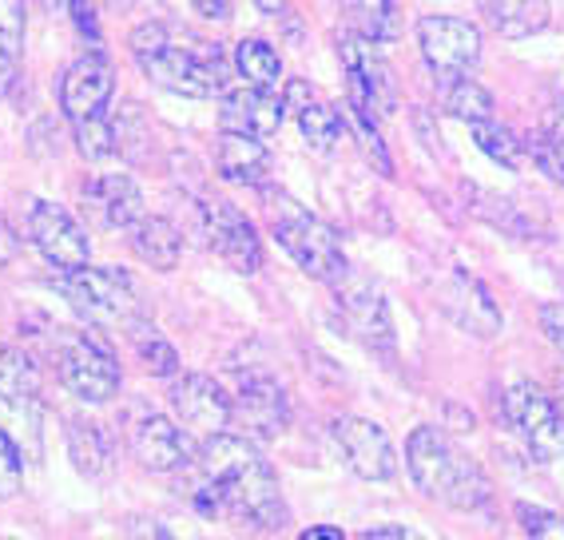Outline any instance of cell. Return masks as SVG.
<instances>
[{"label":"cell","mask_w":564,"mask_h":540,"mask_svg":"<svg viewBox=\"0 0 564 540\" xmlns=\"http://www.w3.org/2000/svg\"><path fill=\"white\" fill-rule=\"evenodd\" d=\"M231 421H239L247 438H279L286 430V421H291V401H286V390H282L279 381L271 374H251V378H242L239 393L231 398Z\"/></svg>","instance_id":"2e32d148"},{"label":"cell","mask_w":564,"mask_h":540,"mask_svg":"<svg viewBox=\"0 0 564 540\" xmlns=\"http://www.w3.org/2000/svg\"><path fill=\"white\" fill-rule=\"evenodd\" d=\"M294 111H299V128H303L306 143H311L314 151H330L334 143L343 140L346 123H343V116L330 108V104L306 100L303 108H294Z\"/></svg>","instance_id":"f546056e"},{"label":"cell","mask_w":564,"mask_h":540,"mask_svg":"<svg viewBox=\"0 0 564 540\" xmlns=\"http://www.w3.org/2000/svg\"><path fill=\"white\" fill-rule=\"evenodd\" d=\"M254 9L271 12V17H274V12H282V9H286V0H254Z\"/></svg>","instance_id":"b9f144b4"},{"label":"cell","mask_w":564,"mask_h":540,"mask_svg":"<svg viewBox=\"0 0 564 540\" xmlns=\"http://www.w3.org/2000/svg\"><path fill=\"white\" fill-rule=\"evenodd\" d=\"M362 540H425V537H417L413 529H402V525H382V529L362 532Z\"/></svg>","instance_id":"74e56055"},{"label":"cell","mask_w":564,"mask_h":540,"mask_svg":"<svg viewBox=\"0 0 564 540\" xmlns=\"http://www.w3.org/2000/svg\"><path fill=\"white\" fill-rule=\"evenodd\" d=\"M286 116V100L279 91H262L251 84L239 88H223L219 96V128L227 136H251V140H271L282 128Z\"/></svg>","instance_id":"9a60e30c"},{"label":"cell","mask_w":564,"mask_h":540,"mask_svg":"<svg viewBox=\"0 0 564 540\" xmlns=\"http://www.w3.org/2000/svg\"><path fill=\"white\" fill-rule=\"evenodd\" d=\"M338 311H343L346 331L362 342L366 350L393 354V322L390 306H386V294L366 279H350L346 274L338 282Z\"/></svg>","instance_id":"4fadbf2b"},{"label":"cell","mask_w":564,"mask_h":540,"mask_svg":"<svg viewBox=\"0 0 564 540\" xmlns=\"http://www.w3.org/2000/svg\"><path fill=\"white\" fill-rule=\"evenodd\" d=\"M24 0H0V88H9L24 52Z\"/></svg>","instance_id":"83f0119b"},{"label":"cell","mask_w":564,"mask_h":540,"mask_svg":"<svg viewBox=\"0 0 564 540\" xmlns=\"http://www.w3.org/2000/svg\"><path fill=\"white\" fill-rule=\"evenodd\" d=\"M192 4L203 12V17H212V21H227L235 9V0H192Z\"/></svg>","instance_id":"ab89813d"},{"label":"cell","mask_w":564,"mask_h":540,"mask_svg":"<svg viewBox=\"0 0 564 540\" xmlns=\"http://www.w3.org/2000/svg\"><path fill=\"white\" fill-rule=\"evenodd\" d=\"M167 401H172V413L180 418V425L187 433L215 438V433L231 425V398L207 374H183V378H175L172 390H167Z\"/></svg>","instance_id":"7c38bea8"},{"label":"cell","mask_w":564,"mask_h":540,"mask_svg":"<svg viewBox=\"0 0 564 540\" xmlns=\"http://www.w3.org/2000/svg\"><path fill=\"white\" fill-rule=\"evenodd\" d=\"M271 230H274V239L282 242V250H286L311 279L334 282V287H338V282L350 274L338 230L318 219V215H311L303 203L286 199V195H274Z\"/></svg>","instance_id":"3957f363"},{"label":"cell","mask_w":564,"mask_h":540,"mask_svg":"<svg viewBox=\"0 0 564 540\" xmlns=\"http://www.w3.org/2000/svg\"><path fill=\"white\" fill-rule=\"evenodd\" d=\"M199 227H203V239H207V247H212L231 270H239V274H254V270L262 267L259 230H254V223L247 219L235 203H227V199L203 203V207H199Z\"/></svg>","instance_id":"30bf717a"},{"label":"cell","mask_w":564,"mask_h":540,"mask_svg":"<svg viewBox=\"0 0 564 540\" xmlns=\"http://www.w3.org/2000/svg\"><path fill=\"white\" fill-rule=\"evenodd\" d=\"M541 326H544V334H549V342L564 354V302L541 306Z\"/></svg>","instance_id":"8d00e7d4"},{"label":"cell","mask_w":564,"mask_h":540,"mask_svg":"<svg viewBox=\"0 0 564 540\" xmlns=\"http://www.w3.org/2000/svg\"><path fill=\"white\" fill-rule=\"evenodd\" d=\"M72 128H76V148H80L84 160H108V155H116V148H120L116 128H111L104 116H91V120L72 123Z\"/></svg>","instance_id":"d6a6232c"},{"label":"cell","mask_w":564,"mask_h":540,"mask_svg":"<svg viewBox=\"0 0 564 540\" xmlns=\"http://www.w3.org/2000/svg\"><path fill=\"white\" fill-rule=\"evenodd\" d=\"M17 250H21V239L12 235L9 223L0 219V267H9V262L17 259Z\"/></svg>","instance_id":"f35d334b"},{"label":"cell","mask_w":564,"mask_h":540,"mask_svg":"<svg viewBox=\"0 0 564 540\" xmlns=\"http://www.w3.org/2000/svg\"><path fill=\"white\" fill-rule=\"evenodd\" d=\"M474 143L485 151V155H489V160L505 163V168H517V163H521L524 143L517 140V136L505 128V123H497V120L474 123Z\"/></svg>","instance_id":"1f68e13d"},{"label":"cell","mask_w":564,"mask_h":540,"mask_svg":"<svg viewBox=\"0 0 564 540\" xmlns=\"http://www.w3.org/2000/svg\"><path fill=\"white\" fill-rule=\"evenodd\" d=\"M131 450H135V461H140L143 469H152V473L187 469L195 461L187 430H180L175 421L160 418V413H148V418L131 430Z\"/></svg>","instance_id":"d6986e66"},{"label":"cell","mask_w":564,"mask_h":540,"mask_svg":"<svg viewBox=\"0 0 564 540\" xmlns=\"http://www.w3.org/2000/svg\"><path fill=\"white\" fill-rule=\"evenodd\" d=\"M299 540H346L343 529H334V525H311L306 532H299Z\"/></svg>","instance_id":"60d3db41"},{"label":"cell","mask_w":564,"mask_h":540,"mask_svg":"<svg viewBox=\"0 0 564 540\" xmlns=\"http://www.w3.org/2000/svg\"><path fill=\"white\" fill-rule=\"evenodd\" d=\"M140 68L148 80H155L163 91L175 96H192V100H207L219 91L223 96V76H227V61H223L219 44H195V48H180V44H163L152 56H140Z\"/></svg>","instance_id":"8992f818"},{"label":"cell","mask_w":564,"mask_h":540,"mask_svg":"<svg viewBox=\"0 0 564 540\" xmlns=\"http://www.w3.org/2000/svg\"><path fill=\"white\" fill-rule=\"evenodd\" d=\"M489 17H494L497 32L509 41H524V36H536V32L549 29V4L544 0H494Z\"/></svg>","instance_id":"484cf974"},{"label":"cell","mask_w":564,"mask_h":540,"mask_svg":"<svg viewBox=\"0 0 564 540\" xmlns=\"http://www.w3.org/2000/svg\"><path fill=\"white\" fill-rule=\"evenodd\" d=\"M437 299H442V311L449 314L462 331L477 334V338H497V334H501V311H497L494 294L485 291L477 279H469V274H454V279L437 291Z\"/></svg>","instance_id":"ffe728a7"},{"label":"cell","mask_w":564,"mask_h":540,"mask_svg":"<svg viewBox=\"0 0 564 540\" xmlns=\"http://www.w3.org/2000/svg\"><path fill=\"white\" fill-rule=\"evenodd\" d=\"M41 393V374L24 350H0V410H32Z\"/></svg>","instance_id":"603a6c76"},{"label":"cell","mask_w":564,"mask_h":540,"mask_svg":"<svg viewBox=\"0 0 564 540\" xmlns=\"http://www.w3.org/2000/svg\"><path fill=\"white\" fill-rule=\"evenodd\" d=\"M215 171H219V180L239 183V187H262V183H267V171H271V151H267L262 140L227 136V131H223L219 151H215Z\"/></svg>","instance_id":"44dd1931"},{"label":"cell","mask_w":564,"mask_h":540,"mask_svg":"<svg viewBox=\"0 0 564 540\" xmlns=\"http://www.w3.org/2000/svg\"><path fill=\"white\" fill-rule=\"evenodd\" d=\"M517 520L529 540H564V512L541 509V505H517Z\"/></svg>","instance_id":"836d02e7"},{"label":"cell","mask_w":564,"mask_h":540,"mask_svg":"<svg viewBox=\"0 0 564 540\" xmlns=\"http://www.w3.org/2000/svg\"><path fill=\"white\" fill-rule=\"evenodd\" d=\"M235 68L242 72V80L251 84V88L262 91H274L282 80V61L279 52L271 48L267 41H239L235 44Z\"/></svg>","instance_id":"4316f807"},{"label":"cell","mask_w":564,"mask_h":540,"mask_svg":"<svg viewBox=\"0 0 564 540\" xmlns=\"http://www.w3.org/2000/svg\"><path fill=\"white\" fill-rule=\"evenodd\" d=\"M163 44H167V24H160V21H148V24H140V29L131 32V52H135V61H140V56H152V52H160Z\"/></svg>","instance_id":"d590c367"},{"label":"cell","mask_w":564,"mask_h":540,"mask_svg":"<svg viewBox=\"0 0 564 540\" xmlns=\"http://www.w3.org/2000/svg\"><path fill=\"white\" fill-rule=\"evenodd\" d=\"M44 4H48L52 12H61V17H64V12H72L76 4H80V0H44Z\"/></svg>","instance_id":"7bdbcfd3"},{"label":"cell","mask_w":564,"mask_h":540,"mask_svg":"<svg viewBox=\"0 0 564 540\" xmlns=\"http://www.w3.org/2000/svg\"><path fill=\"white\" fill-rule=\"evenodd\" d=\"M405 469L425 497L442 500L449 509H485L489 505V480L474 461L457 450L434 425H417L405 441Z\"/></svg>","instance_id":"7a4b0ae2"},{"label":"cell","mask_w":564,"mask_h":540,"mask_svg":"<svg viewBox=\"0 0 564 540\" xmlns=\"http://www.w3.org/2000/svg\"><path fill=\"white\" fill-rule=\"evenodd\" d=\"M29 235H32V247L41 250L44 259L61 270V274H64V270L88 267V255H91L88 230L72 219L61 203H48V199L32 203V210H29Z\"/></svg>","instance_id":"8fae6325"},{"label":"cell","mask_w":564,"mask_h":540,"mask_svg":"<svg viewBox=\"0 0 564 540\" xmlns=\"http://www.w3.org/2000/svg\"><path fill=\"white\" fill-rule=\"evenodd\" d=\"M192 469L187 497L199 512L215 517L227 512L235 520H251L259 529H282L286 505H282L279 477L251 438L239 433H215L199 445Z\"/></svg>","instance_id":"6da1fadb"},{"label":"cell","mask_w":564,"mask_h":540,"mask_svg":"<svg viewBox=\"0 0 564 540\" xmlns=\"http://www.w3.org/2000/svg\"><path fill=\"white\" fill-rule=\"evenodd\" d=\"M64 299L91 322V326H104V331H123L128 334L140 318V294H135V282L116 267H80V270H64L56 279Z\"/></svg>","instance_id":"277c9868"},{"label":"cell","mask_w":564,"mask_h":540,"mask_svg":"<svg viewBox=\"0 0 564 540\" xmlns=\"http://www.w3.org/2000/svg\"><path fill=\"white\" fill-rule=\"evenodd\" d=\"M445 111L474 128V123L494 120V96L477 80H469V76H457V80H449V88H445Z\"/></svg>","instance_id":"f1b7e54d"},{"label":"cell","mask_w":564,"mask_h":540,"mask_svg":"<svg viewBox=\"0 0 564 540\" xmlns=\"http://www.w3.org/2000/svg\"><path fill=\"white\" fill-rule=\"evenodd\" d=\"M556 410H561V418H564V381H561V390H556Z\"/></svg>","instance_id":"ee69618b"},{"label":"cell","mask_w":564,"mask_h":540,"mask_svg":"<svg viewBox=\"0 0 564 540\" xmlns=\"http://www.w3.org/2000/svg\"><path fill=\"white\" fill-rule=\"evenodd\" d=\"M417 44H422L425 64L442 76L445 84L457 76H469L481 61V29L462 17H422L417 21Z\"/></svg>","instance_id":"9c48e42d"},{"label":"cell","mask_w":564,"mask_h":540,"mask_svg":"<svg viewBox=\"0 0 564 540\" xmlns=\"http://www.w3.org/2000/svg\"><path fill=\"white\" fill-rule=\"evenodd\" d=\"M343 12L346 21H350V29L373 44L398 41V32H402L393 0H343Z\"/></svg>","instance_id":"cb8c5ba5"},{"label":"cell","mask_w":564,"mask_h":540,"mask_svg":"<svg viewBox=\"0 0 564 540\" xmlns=\"http://www.w3.org/2000/svg\"><path fill=\"white\" fill-rule=\"evenodd\" d=\"M21 480H24V469H21V453L12 445V438L0 430V500H9L21 493Z\"/></svg>","instance_id":"e575fe53"},{"label":"cell","mask_w":564,"mask_h":540,"mask_svg":"<svg viewBox=\"0 0 564 540\" xmlns=\"http://www.w3.org/2000/svg\"><path fill=\"white\" fill-rule=\"evenodd\" d=\"M128 242L135 250V259L148 262L152 270H175L183 255V235L172 219H160V215H143L140 223L128 227Z\"/></svg>","instance_id":"7402d4cb"},{"label":"cell","mask_w":564,"mask_h":540,"mask_svg":"<svg viewBox=\"0 0 564 540\" xmlns=\"http://www.w3.org/2000/svg\"><path fill=\"white\" fill-rule=\"evenodd\" d=\"M334 445L362 480H390L398 473V457L378 421L366 418H338L334 421Z\"/></svg>","instance_id":"5bb4252c"},{"label":"cell","mask_w":564,"mask_h":540,"mask_svg":"<svg viewBox=\"0 0 564 540\" xmlns=\"http://www.w3.org/2000/svg\"><path fill=\"white\" fill-rule=\"evenodd\" d=\"M111 91H116V72L104 52H84L80 61L64 72L61 80V108L72 123L104 116Z\"/></svg>","instance_id":"e0dca14e"},{"label":"cell","mask_w":564,"mask_h":540,"mask_svg":"<svg viewBox=\"0 0 564 540\" xmlns=\"http://www.w3.org/2000/svg\"><path fill=\"white\" fill-rule=\"evenodd\" d=\"M128 334H131V342H135V354H140V361L155 374V378H175V370H180V354H175V346L163 338L155 326H148V322H135Z\"/></svg>","instance_id":"4dcf8cb0"},{"label":"cell","mask_w":564,"mask_h":540,"mask_svg":"<svg viewBox=\"0 0 564 540\" xmlns=\"http://www.w3.org/2000/svg\"><path fill=\"white\" fill-rule=\"evenodd\" d=\"M505 418L521 433L524 450L536 461H556L564 457V418L556 410V401L533 386V381H513L505 390Z\"/></svg>","instance_id":"ba28073f"},{"label":"cell","mask_w":564,"mask_h":540,"mask_svg":"<svg viewBox=\"0 0 564 540\" xmlns=\"http://www.w3.org/2000/svg\"><path fill=\"white\" fill-rule=\"evenodd\" d=\"M68 453L76 461V469L84 477H104L111 469V450H108V438L96 421H84V418H72L68 425Z\"/></svg>","instance_id":"d4e9b609"},{"label":"cell","mask_w":564,"mask_h":540,"mask_svg":"<svg viewBox=\"0 0 564 540\" xmlns=\"http://www.w3.org/2000/svg\"><path fill=\"white\" fill-rule=\"evenodd\" d=\"M338 56H343L346 72V104L354 116H390L398 108V84H393V68L386 64V56L378 52V44L346 32L338 41Z\"/></svg>","instance_id":"52a82bcc"},{"label":"cell","mask_w":564,"mask_h":540,"mask_svg":"<svg viewBox=\"0 0 564 540\" xmlns=\"http://www.w3.org/2000/svg\"><path fill=\"white\" fill-rule=\"evenodd\" d=\"M52 358L64 386L88 406H100L120 390V361L96 334L61 331V338L52 342Z\"/></svg>","instance_id":"5b68a950"},{"label":"cell","mask_w":564,"mask_h":540,"mask_svg":"<svg viewBox=\"0 0 564 540\" xmlns=\"http://www.w3.org/2000/svg\"><path fill=\"white\" fill-rule=\"evenodd\" d=\"M88 219L104 230H128L143 219V195L131 175H91L80 191Z\"/></svg>","instance_id":"ac0fdd59"}]
</instances>
